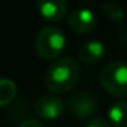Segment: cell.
Instances as JSON below:
<instances>
[{
	"label": "cell",
	"instance_id": "obj_2",
	"mask_svg": "<svg viewBox=\"0 0 127 127\" xmlns=\"http://www.w3.org/2000/svg\"><path fill=\"white\" fill-rule=\"evenodd\" d=\"M65 35L55 25H46L37 32L35 37V52L44 61H56L65 49Z\"/></svg>",
	"mask_w": 127,
	"mask_h": 127
},
{
	"label": "cell",
	"instance_id": "obj_10",
	"mask_svg": "<svg viewBox=\"0 0 127 127\" xmlns=\"http://www.w3.org/2000/svg\"><path fill=\"white\" fill-rule=\"evenodd\" d=\"M16 84L10 78H0V106L10 105L16 97Z\"/></svg>",
	"mask_w": 127,
	"mask_h": 127
},
{
	"label": "cell",
	"instance_id": "obj_9",
	"mask_svg": "<svg viewBox=\"0 0 127 127\" xmlns=\"http://www.w3.org/2000/svg\"><path fill=\"white\" fill-rule=\"evenodd\" d=\"M109 123L115 127H127V102L117 100L108 111Z\"/></svg>",
	"mask_w": 127,
	"mask_h": 127
},
{
	"label": "cell",
	"instance_id": "obj_11",
	"mask_svg": "<svg viewBox=\"0 0 127 127\" xmlns=\"http://www.w3.org/2000/svg\"><path fill=\"white\" fill-rule=\"evenodd\" d=\"M30 114V106H28V103L27 102H24V100H19V102H16V103H10V106H9V109H7V112H6V117L9 118V121H25V120H28L27 118V115Z\"/></svg>",
	"mask_w": 127,
	"mask_h": 127
},
{
	"label": "cell",
	"instance_id": "obj_4",
	"mask_svg": "<svg viewBox=\"0 0 127 127\" xmlns=\"http://www.w3.org/2000/svg\"><path fill=\"white\" fill-rule=\"evenodd\" d=\"M68 109L74 117L80 120L92 118L97 111V102L92 93L80 90L68 99Z\"/></svg>",
	"mask_w": 127,
	"mask_h": 127
},
{
	"label": "cell",
	"instance_id": "obj_6",
	"mask_svg": "<svg viewBox=\"0 0 127 127\" xmlns=\"http://www.w3.org/2000/svg\"><path fill=\"white\" fill-rule=\"evenodd\" d=\"M34 111L41 120H56L64 112V102L55 95H44L34 103Z\"/></svg>",
	"mask_w": 127,
	"mask_h": 127
},
{
	"label": "cell",
	"instance_id": "obj_7",
	"mask_svg": "<svg viewBox=\"0 0 127 127\" xmlns=\"http://www.w3.org/2000/svg\"><path fill=\"white\" fill-rule=\"evenodd\" d=\"M37 9L43 19L59 22L66 15L68 0H37Z\"/></svg>",
	"mask_w": 127,
	"mask_h": 127
},
{
	"label": "cell",
	"instance_id": "obj_3",
	"mask_svg": "<svg viewBox=\"0 0 127 127\" xmlns=\"http://www.w3.org/2000/svg\"><path fill=\"white\" fill-rule=\"evenodd\" d=\"M100 86L115 97H127V62L112 61L99 72Z\"/></svg>",
	"mask_w": 127,
	"mask_h": 127
},
{
	"label": "cell",
	"instance_id": "obj_8",
	"mask_svg": "<svg viewBox=\"0 0 127 127\" xmlns=\"http://www.w3.org/2000/svg\"><path fill=\"white\" fill-rule=\"evenodd\" d=\"M103 56H105V46H103V43H100L97 40L86 41L78 50L80 61L84 64H90V65L102 61Z\"/></svg>",
	"mask_w": 127,
	"mask_h": 127
},
{
	"label": "cell",
	"instance_id": "obj_12",
	"mask_svg": "<svg viewBox=\"0 0 127 127\" xmlns=\"http://www.w3.org/2000/svg\"><path fill=\"white\" fill-rule=\"evenodd\" d=\"M102 10L105 12V15H106L111 21H114V22H117V24L124 19V10H123L120 6L114 4V3L103 4V6H102Z\"/></svg>",
	"mask_w": 127,
	"mask_h": 127
},
{
	"label": "cell",
	"instance_id": "obj_13",
	"mask_svg": "<svg viewBox=\"0 0 127 127\" xmlns=\"http://www.w3.org/2000/svg\"><path fill=\"white\" fill-rule=\"evenodd\" d=\"M86 127H111V123L106 121V120L102 118V117H92V118L87 121V126Z\"/></svg>",
	"mask_w": 127,
	"mask_h": 127
},
{
	"label": "cell",
	"instance_id": "obj_14",
	"mask_svg": "<svg viewBox=\"0 0 127 127\" xmlns=\"http://www.w3.org/2000/svg\"><path fill=\"white\" fill-rule=\"evenodd\" d=\"M16 127H46L40 120H35V118H28L22 123H19Z\"/></svg>",
	"mask_w": 127,
	"mask_h": 127
},
{
	"label": "cell",
	"instance_id": "obj_1",
	"mask_svg": "<svg viewBox=\"0 0 127 127\" xmlns=\"http://www.w3.org/2000/svg\"><path fill=\"white\" fill-rule=\"evenodd\" d=\"M81 75V68L77 61L71 58H58L47 68L44 81L50 92L66 93L75 87Z\"/></svg>",
	"mask_w": 127,
	"mask_h": 127
},
{
	"label": "cell",
	"instance_id": "obj_5",
	"mask_svg": "<svg viewBox=\"0 0 127 127\" xmlns=\"http://www.w3.org/2000/svg\"><path fill=\"white\" fill-rule=\"evenodd\" d=\"M68 25L69 28L77 34H89L95 30L96 24V15L86 7H78L75 10H72L68 15Z\"/></svg>",
	"mask_w": 127,
	"mask_h": 127
}]
</instances>
